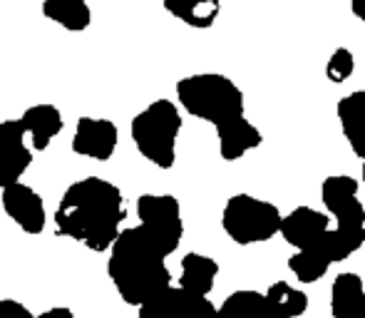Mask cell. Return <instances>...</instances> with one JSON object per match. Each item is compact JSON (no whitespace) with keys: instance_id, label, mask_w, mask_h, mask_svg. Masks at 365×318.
Returning a JSON list of instances; mask_svg holds the SVG:
<instances>
[{"instance_id":"1","label":"cell","mask_w":365,"mask_h":318,"mask_svg":"<svg viewBox=\"0 0 365 318\" xmlns=\"http://www.w3.org/2000/svg\"><path fill=\"white\" fill-rule=\"evenodd\" d=\"M127 204L120 187L102 177H85L65 189L55 212L60 237L75 239L92 251H110L120 239Z\"/></svg>"},{"instance_id":"2","label":"cell","mask_w":365,"mask_h":318,"mask_svg":"<svg viewBox=\"0 0 365 318\" xmlns=\"http://www.w3.org/2000/svg\"><path fill=\"white\" fill-rule=\"evenodd\" d=\"M107 276L127 306H145L154 296L172 286L167 254L154 244L145 229H122L107 259Z\"/></svg>"},{"instance_id":"3","label":"cell","mask_w":365,"mask_h":318,"mask_svg":"<svg viewBox=\"0 0 365 318\" xmlns=\"http://www.w3.org/2000/svg\"><path fill=\"white\" fill-rule=\"evenodd\" d=\"M177 102L192 117L214 127L244 117V92L231 78L219 73L189 75L177 82Z\"/></svg>"},{"instance_id":"4","label":"cell","mask_w":365,"mask_h":318,"mask_svg":"<svg viewBox=\"0 0 365 318\" xmlns=\"http://www.w3.org/2000/svg\"><path fill=\"white\" fill-rule=\"evenodd\" d=\"M132 142L137 152L159 169L177 162V140L182 132V112L172 100H154L132 120Z\"/></svg>"},{"instance_id":"5","label":"cell","mask_w":365,"mask_h":318,"mask_svg":"<svg viewBox=\"0 0 365 318\" xmlns=\"http://www.w3.org/2000/svg\"><path fill=\"white\" fill-rule=\"evenodd\" d=\"M281 222H284V214L276 204L251 194H234L221 214V229L239 246L271 241L276 234H281Z\"/></svg>"},{"instance_id":"6","label":"cell","mask_w":365,"mask_h":318,"mask_svg":"<svg viewBox=\"0 0 365 318\" xmlns=\"http://www.w3.org/2000/svg\"><path fill=\"white\" fill-rule=\"evenodd\" d=\"M137 217H140V227L154 239V244L164 254L169 256L179 249L184 237V222L177 197H172V194H142L137 199Z\"/></svg>"},{"instance_id":"7","label":"cell","mask_w":365,"mask_h":318,"mask_svg":"<svg viewBox=\"0 0 365 318\" xmlns=\"http://www.w3.org/2000/svg\"><path fill=\"white\" fill-rule=\"evenodd\" d=\"M358 179L348 174H331L321 184V199L326 212L336 219V227L365 229V207L358 199Z\"/></svg>"},{"instance_id":"8","label":"cell","mask_w":365,"mask_h":318,"mask_svg":"<svg viewBox=\"0 0 365 318\" xmlns=\"http://www.w3.org/2000/svg\"><path fill=\"white\" fill-rule=\"evenodd\" d=\"M219 306L209 296H197L184 291L182 286H169L145 306H140L137 318H217Z\"/></svg>"},{"instance_id":"9","label":"cell","mask_w":365,"mask_h":318,"mask_svg":"<svg viewBox=\"0 0 365 318\" xmlns=\"http://www.w3.org/2000/svg\"><path fill=\"white\" fill-rule=\"evenodd\" d=\"M25 137L20 117L0 122V192L18 184L33 164V147L25 145Z\"/></svg>"},{"instance_id":"10","label":"cell","mask_w":365,"mask_h":318,"mask_svg":"<svg viewBox=\"0 0 365 318\" xmlns=\"http://www.w3.org/2000/svg\"><path fill=\"white\" fill-rule=\"evenodd\" d=\"M3 202V212L8 214V219H13L25 234L38 237L43 234L45 224H48V212H45V202L33 187L18 182L13 187L3 189L0 194Z\"/></svg>"},{"instance_id":"11","label":"cell","mask_w":365,"mask_h":318,"mask_svg":"<svg viewBox=\"0 0 365 318\" xmlns=\"http://www.w3.org/2000/svg\"><path fill=\"white\" fill-rule=\"evenodd\" d=\"M120 142V130L112 120L105 117H80L73 137V152L80 157L95 159V162H107L117 150Z\"/></svg>"},{"instance_id":"12","label":"cell","mask_w":365,"mask_h":318,"mask_svg":"<svg viewBox=\"0 0 365 318\" xmlns=\"http://www.w3.org/2000/svg\"><path fill=\"white\" fill-rule=\"evenodd\" d=\"M331 232V217L313 207H296L281 222V237L296 251L311 249Z\"/></svg>"},{"instance_id":"13","label":"cell","mask_w":365,"mask_h":318,"mask_svg":"<svg viewBox=\"0 0 365 318\" xmlns=\"http://www.w3.org/2000/svg\"><path fill=\"white\" fill-rule=\"evenodd\" d=\"M214 130H217L219 155L224 162H236V159L249 155V152L259 150L261 142H264L261 130L246 117H236V120L224 122V125L214 127Z\"/></svg>"},{"instance_id":"14","label":"cell","mask_w":365,"mask_h":318,"mask_svg":"<svg viewBox=\"0 0 365 318\" xmlns=\"http://www.w3.org/2000/svg\"><path fill=\"white\" fill-rule=\"evenodd\" d=\"M25 132L30 137V145H33L35 152H45L50 147V142L63 132L65 122H63V112L58 110L50 102H40V105H33L23 112L20 117Z\"/></svg>"},{"instance_id":"15","label":"cell","mask_w":365,"mask_h":318,"mask_svg":"<svg viewBox=\"0 0 365 318\" xmlns=\"http://www.w3.org/2000/svg\"><path fill=\"white\" fill-rule=\"evenodd\" d=\"M336 115L353 155L365 162V90H356L351 95L341 97Z\"/></svg>"},{"instance_id":"16","label":"cell","mask_w":365,"mask_h":318,"mask_svg":"<svg viewBox=\"0 0 365 318\" xmlns=\"http://www.w3.org/2000/svg\"><path fill=\"white\" fill-rule=\"evenodd\" d=\"M219 276V264L212 256L197 254V251H189L182 259V274H179V286L189 294L197 296H209L217 284Z\"/></svg>"},{"instance_id":"17","label":"cell","mask_w":365,"mask_h":318,"mask_svg":"<svg viewBox=\"0 0 365 318\" xmlns=\"http://www.w3.org/2000/svg\"><path fill=\"white\" fill-rule=\"evenodd\" d=\"M164 10L194 30H207L217 23L221 0H164Z\"/></svg>"},{"instance_id":"18","label":"cell","mask_w":365,"mask_h":318,"mask_svg":"<svg viewBox=\"0 0 365 318\" xmlns=\"http://www.w3.org/2000/svg\"><path fill=\"white\" fill-rule=\"evenodd\" d=\"M43 15L70 33H85L92 23L87 0H43Z\"/></svg>"},{"instance_id":"19","label":"cell","mask_w":365,"mask_h":318,"mask_svg":"<svg viewBox=\"0 0 365 318\" xmlns=\"http://www.w3.org/2000/svg\"><path fill=\"white\" fill-rule=\"evenodd\" d=\"M266 304L274 318H301L308 311V294L289 281H274L266 289Z\"/></svg>"},{"instance_id":"20","label":"cell","mask_w":365,"mask_h":318,"mask_svg":"<svg viewBox=\"0 0 365 318\" xmlns=\"http://www.w3.org/2000/svg\"><path fill=\"white\" fill-rule=\"evenodd\" d=\"M363 296H365V289H363L361 276L353 274V271L338 274L331 286V316L348 318L361 306Z\"/></svg>"},{"instance_id":"21","label":"cell","mask_w":365,"mask_h":318,"mask_svg":"<svg viewBox=\"0 0 365 318\" xmlns=\"http://www.w3.org/2000/svg\"><path fill=\"white\" fill-rule=\"evenodd\" d=\"M217 318H274L266 304V294L254 289H241L226 296L219 306Z\"/></svg>"},{"instance_id":"22","label":"cell","mask_w":365,"mask_h":318,"mask_svg":"<svg viewBox=\"0 0 365 318\" xmlns=\"http://www.w3.org/2000/svg\"><path fill=\"white\" fill-rule=\"evenodd\" d=\"M333 266V261L328 259V254L323 251L321 244L311 246V249L296 251L289 259V269L301 284H316L328 274V269Z\"/></svg>"},{"instance_id":"23","label":"cell","mask_w":365,"mask_h":318,"mask_svg":"<svg viewBox=\"0 0 365 318\" xmlns=\"http://www.w3.org/2000/svg\"><path fill=\"white\" fill-rule=\"evenodd\" d=\"M318 244L323 246V251H326L333 264H341V261L351 259V256L365 244V229L333 227Z\"/></svg>"},{"instance_id":"24","label":"cell","mask_w":365,"mask_h":318,"mask_svg":"<svg viewBox=\"0 0 365 318\" xmlns=\"http://www.w3.org/2000/svg\"><path fill=\"white\" fill-rule=\"evenodd\" d=\"M353 73H356V55L348 48L333 50V55L326 63V78L331 80L333 85H341V82H346Z\"/></svg>"},{"instance_id":"25","label":"cell","mask_w":365,"mask_h":318,"mask_svg":"<svg viewBox=\"0 0 365 318\" xmlns=\"http://www.w3.org/2000/svg\"><path fill=\"white\" fill-rule=\"evenodd\" d=\"M0 318H35L30 309L20 301L13 299H0Z\"/></svg>"},{"instance_id":"26","label":"cell","mask_w":365,"mask_h":318,"mask_svg":"<svg viewBox=\"0 0 365 318\" xmlns=\"http://www.w3.org/2000/svg\"><path fill=\"white\" fill-rule=\"evenodd\" d=\"M35 318H75V314L68 309V306H55V309L43 311V314H38Z\"/></svg>"},{"instance_id":"27","label":"cell","mask_w":365,"mask_h":318,"mask_svg":"<svg viewBox=\"0 0 365 318\" xmlns=\"http://www.w3.org/2000/svg\"><path fill=\"white\" fill-rule=\"evenodd\" d=\"M351 10H353V15L365 25V0H351Z\"/></svg>"},{"instance_id":"28","label":"cell","mask_w":365,"mask_h":318,"mask_svg":"<svg viewBox=\"0 0 365 318\" xmlns=\"http://www.w3.org/2000/svg\"><path fill=\"white\" fill-rule=\"evenodd\" d=\"M348 318H365V296H363V301H361V306H358L356 311H353Z\"/></svg>"},{"instance_id":"29","label":"cell","mask_w":365,"mask_h":318,"mask_svg":"<svg viewBox=\"0 0 365 318\" xmlns=\"http://www.w3.org/2000/svg\"><path fill=\"white\" fill-rule=\"evenodd\" d=\"M363 187H365V162H363Z\"/></svg>"}]
</instances>
